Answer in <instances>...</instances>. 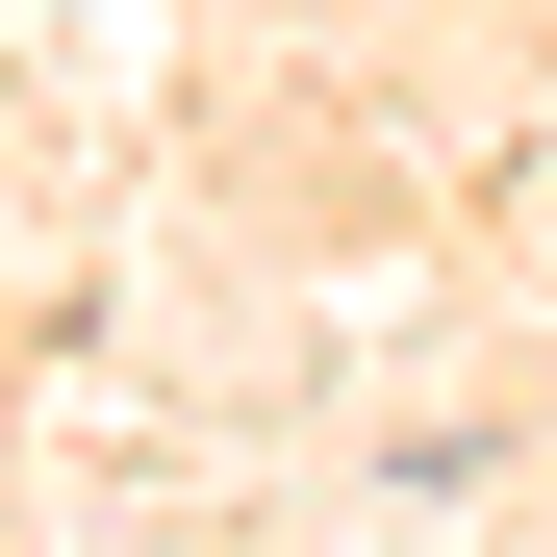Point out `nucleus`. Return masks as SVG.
Returning a JSON list of instances; mask_svg holds the SVG:
<instances>
[]
</instances>
